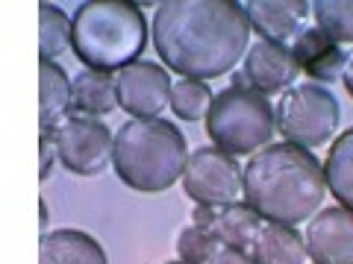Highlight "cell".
<instances>
[{
  "label": "cell",
  "instance_id": "7a4b0ae2",
  "mask_svg": "<svg viewBox=\"0 0 353 264\" xmlns=\"http://www.w3.org/2000/svg\"><path fill=\"white\" fill-rule=\"evenodd\" d=\"M327 179L321 162L312 150L294 147L289 141L268 144L253 153L245 168V203L259 212L262 220L297 226L318 212L324 200Z\"/></svg>",
  "mask_w": 353,
  "mask_h": 264
},
{
  "label": "cell",
  "instance_id": "7c38bea8",
  "mask_svg": "<svg viewBox=\"0 0 353 264\" xmlns=\"http://www.w3.org/2000/svg\"><path fill=\"white\" fill-rule=\"evenodd\" d=\"M241 9L248 15L250 30H256L262 41L285 44L303 32L312 3L306 0H248L241 3Z\"/></svg>",
  "mask_w": 353,
  "mask_h": 264
},
{
  "label": "cell",
  "instance_id": "52a82bcc",
  "mask_svg": "<svg viewBox=\"0 0 353 264\" xmlns=\"http://www.w3.org/2000/svg\"><path fill=\"white\" fill-rule=\"evenodd\" d=\"M183 188L194 203L233 206L245 188V168L221 147H201L185 162Z\"/></svg>",
  "mask_w": 353,
  "mask_h": 264
},
{
  "label": "cell",
  "instance_id": "484cf974",
  "mask_svg": "<svg viewBox=\"0 0 353 264\" xmlns=\"http://www.w3.org/2000/svg\"><path fill=\"white\" fill-rule=\"evenodd\" d=\"M218 214H221V206H203V203H197L194 214H192V220H194L192 226H197V229H206V232H212V226H215Z\"/></svg>",
  "mask_w": 353,
  "mask_h": 264
},
{
  "label": "cell",
  "instance_id": "ffe728a7",
  "mask_svg": "<svg viewBox=\"0 0 353 264\" xmlns=\"http://www.w3.org/2000/svg\"><path fill=\"white\" fill-rule=\"evenodd\" d=\"M71 47V21L53 3H39V53L41 59H57Z\"/></svg>",
  "mask_w": 353,
  "mask_h": 264
},
{
  "label": "cell",
  "instance_id": "f1b7e54d",
  "mask_svg": "<svg viewBox=\"0 0 353 264\" xmlns=\"http://www.w3.org/2000/svg\"><path fill=\"white\" fill-rule=\"evenodd\" d=\"M171 264H185V261H171Z\"/></svg>",
  "mask_w": 353,
  "mask_h": 264
},
{
  "label": "cell",
  "instance_id": "8fae6325",
  "mask_svg": "<svg viewBox=\"0 0 353 264\" xmlns=\"http://www.w3.org/2000/svg\"><path fill=\"white\" fill-rule=\"evenodd\" d=\"M245 80L253 91L259 94H280L289 91L294 76L301 74L297 62L292 56L289 44H277V41H256L253 47L245 53Z\"/></svg>",
  "mask_w": 353,
  "mask_h": 264
},
{
  "label": "cell",
  "instance_id": "cb8c5ba5",
  "mask_svg": "<svg viewBox=\"0 0 353 264\" xmlns=\"http://www.w3.org/2000/svg\"><path fill=\"white\" fill-rule=\"evenodd\" d=\"M39 176L41 182H48V176L53 173V159L57 156V141H53V135H41V144H39Z\"/></svg>",
  "mask_w": 353,
  "mask_h": 264
},
{
  "label": "cell",
  "instance_id": "8992f818",
  "mask_svg": "<svg viewBox=\"0 0 353 264\" xmlns=\"http://www.w3.org/2000/svg\"><path fill=\"white\" fill-rule=\"evenodd\" d=\"M339 118L341 109L333 91L315 82L292 85L289 91H283L277 109H274V124H277L283 141L303 150L327 144L339 126Z\"/></svg>",
  "mask_w": 353,
  "mask_h": 264
},
{
  "label": "cell",
  "instance_id": "44dd1931",
  "mask_svg": "<svg viewBox=\"0 0 353 264\" xmlns=\"http://www.w3.org/2000/svg\"><path fill=\"white\" fill-rule=\"evenodd\" d=\"M318 30L336 44H353V0H315Z\"/></svg>",
  "mask_w": 353,
  "mask_h": 264
},
{
  "label": "cell",
  "instance_id": "ba28073f",
  "mask_svg": "<svg viewBox=\"0 0 353 264\" xmlns=\"http://www.w3.org/2000/svg\"><path fill=\"white\" fill-rule=\"evenodd\" d=\"M59 162L77 176H97L112 162L115 135L97 118L71 115L53 132Z\"/></svg>",
  "mask_w": 353,
  "mask_h": 264
},
{
  "label": "cell",
  "instance_id": "5b68a950",
  "mask_svg": "<svg viewBox=\"0 0 353 264\" xmlns=\"http://www.w3.org/2000/svg\"><path fill=\"white\" fill-rule=\"evenodd\" d=\"M274 129H277L274 109L265 100V94L253 88L230 85L218 91L206 115V132L212 144L230 156H248L268 147Z\"/></svg>",
  "mask_w": 353,
  "mask_h": 264
},
{
  "label": "cell",
  "instance_id": "e0dca14e",
  "mask_svg": "<svg viewBox=\"0 0 353 264\" xmlns=\"http://www.w3.org/2000/svg\"><path fill=\"white\" fill-rule=\"evenodd\" d=\"M118 106V80L115 74L85 68L71 80V109L83 118H101L115 112Z\"/></svg>",
  "mask_w": 353,
  "mask_h": 264
},
{
  "label": "cell",
  "instance_id": "277c9868",
  "mask_svg": "<svg viewBox=\"0 0 353 264\" xmlns=\"http://www.w3.org/2000/svg\"><path fill=\"white\" fill-rule=\"evenodd\" d=\"M185 162H189V147L183 132L162 118H132L115 135V173L132 191H168L176 179H183Z\"/></svg>",
  "mask_w": 353,
  "mask_h": 264
},
{
  "label": "cell",
  "instance_id": "4fadbf2b",
  "mask_svg": "<svg viewBox=\"0 0 353 264\" xmlns=\"http://www.w3.org/2000/svg\"><path fill=\"white\" fill-rule=\"evenodd\" d=\"M292 56L306 76L318 82H336L347 68V53L341 44L330 41L321 30H303L292 41Z\"/></svg>",
  "mask_w": 353,
  "mask_h": 264
},
{
  "label": "cell",
  "instance_id": "3957f363",
  "mask_svg": "<svg viewBox=\"0 0 353 264\" xmlns=\"http://www.w3.org/2000/svg\"><path fill=\"white\" fill-rule=\"evenodd\" d=\"M148 44V21L139 3L88 0L71 18V47L92 71L118 74L139 62Z\"/></svg>",
  "mask_w": 353,
  "mask_h": 264
},
{
  "label": "cell",
  "instance_id": "d6986e66",
  "mask_svg": "<svg viewBox=\"0 0 353 264\" xmlns=\"http://www.w3.org/2000/svg\"><path fill=\"white\" fill-rule=\"evenodd\" d=\"M324 179L336 200L353 212V129L341 132L324 162Z\"/></svg>",
  "mask_w": 353,
  "mask_h": 264
},
{
  "label": "cell",
  "instance_id": "6da1fadb",
  "mask_svg": "<svg viewBox=\"0 0 353 264\" xmlns=\"http://www.w3.org/2000/svg\"><path fill=\"white\" fill-rule=\"evenodd\" d=\"M250 24L236 0H168L153 15V44L183 80H215L245 56Z\"/></svg>",
  "mask_w": 353,
  "mask_h": 264
},
{
  "label": "cell",
  "instance_id": "d4e9b609",
  "mask_svg": "<svg viewBox=\"0 0 353 264\" xmlns=\"http://www.w3.org/2000/svg\"><path fill=\"white\" fill-rule=\"evenodd\" d=\"M209 264H256L248 250H236V247H218Z\"/></svg>",
  "mask_w": 353,
  "mask_h": 264
},
{
  "label": "cell",
  "instance_id": "7402d4cb",
  "mask_svg": "<svg viewBox=\"0 0 353 264\" xmlns=\"http://www.w3.org/2000/svg\"><path fill=\"white\" fill-rule=\"evenodd\" d=\"M212 91L209 85L201 80H180L174 82V91H171V109L176 118L183 120H201L209 115V106H212Z\"/></svg>",
  "mask_w": 353,
  "mask_h": 264
},
{
  "label": "cell",
  "instance_id": "30bf717a",
  "mask_svg": "<svg viewBox=\"0 0 353 264\" xmlns=\"http://www.w3.org/2000/svg\"><path fill=\"white\" fill-rule=\"evenodd\" d=\"M306 256L315 264H353V212L330 206L306 226Z\"/></svg>",
  "mask_w": 353,
  "mask_h": 264
},
{
  "label": "cell",
  "instance_id": "9a60e30c",
  "mask_svg": "<svg viewBox=\"0 0 353 264\" xmlns=\"http://www.w3.org/2000/svg\"><path fill=\"white\" fill-rule=\"evenodd\" d=\"M71 109V80L57 62H39V124L41 135H53Z\"/></svg>",
  "mask_w": 353,
  "mask_h": 264
},
{
  "label": "cell",
  "instance_id": "83f0119b",
  "mask_svg": "<svg viewBox=\"0 0 353 264\" xmlns=\"http://www.w3.org/2000/svg\"><path fill=\"white\" fill-rule=\"evenodd\" d=\"M39 212H41V217H39V223H41V235H48V206H44V203H39Z\"/></svg>",
  "mask_w": 353,
  "mask_h": 264
},
{
  "label": "cell",
  "instance_id": "ac0fdd59",
  "mask_svg": "<svg viewBox=\"0 0 353 264\" xmlns=\"http://www.w3.org/2000/svg\"><path fill=\"white\" fill-rule=\"evenodd\" d=\"M259 226H262L259 212H253L248 203H233V206H221V214L212 226V235L221 247L250 250Z\"/></svg>",
  "mask_w": 353,
  "mask_h": 264
},
{
  "label": "cell",
  "instance_id": "5bb4252c",
  "mask_svg": "<svg viewBox=\"0 0 353 264\" xmlns=\"http://www.w3.org/2000/svg\"><path fill=\"white\" fill-rule=\"evenodd\" d=\"M256 264H306V241L294 226L262 220L256 238L250 244Z\"/></svg>",
  "mask_w": 353,
  "mask_h": 264
},
{
  "label": "cell",
  "instance_id": "9c48e42d",
  "mask_svg": "<svg viewBox=\"0 0 353 264\" xmlns=\"http://www.w3.org/2000/svg\"><path fill=\"white\" fill-rule=\"evenodd\" d=\"M115 80H118V106L132 118L139 120L159 118L165 112V106H171L174 82L168 71L157 62L139 59L127 65V68H121L115 74Z\"/></svg>",
  "mask_w": 353,
  "mask_h": 264
},
{
  "label": "cell",
  "instance_id": "2e32d148",
  "mask_svg": "<svg viewBox=\"0 0 353 264\" xmlns=\"http://www.w3.org/2000/svg\"><path fill=\"white\" fill-rule=\"evenodd\" d=\"M39 264H109L103 247L80 229H57L41 235Z\"/></svg>",
  "mask_w": 353,
  "mask_h": 264
},
{
  "label": "cell",
  "instance_id": "603a6c76",
  "mask_svg": "<svg viewBox=\"0 0 353 264\" xmlns=\"http://www.w3.org/2000/svg\"><path fill=\"white\" fill-rule=\"evenodd\" d=\"M218 241L212 232L197 226H185L180 235H176V256L185 264H209L212 256L218 252Z\"/></svg>",
  "mask_w": 353,
  "mask_h": 264
},
{
  "label": "cell",
  "instance_id": "4316f807",
  "mask_svg": "<svg viewBox=\"0 0 353 264\" xmlns=\"http://www.w3.org/2000/svg\"><path fill=\"white\" fill-rule=\"evenodd\" d=\"M341 82H345L347 94L353 97V56H347V68H345V74H341Z\"/></svg>",
  "mask_w": 353,
  "mask_h": 264
}]
</instances>
